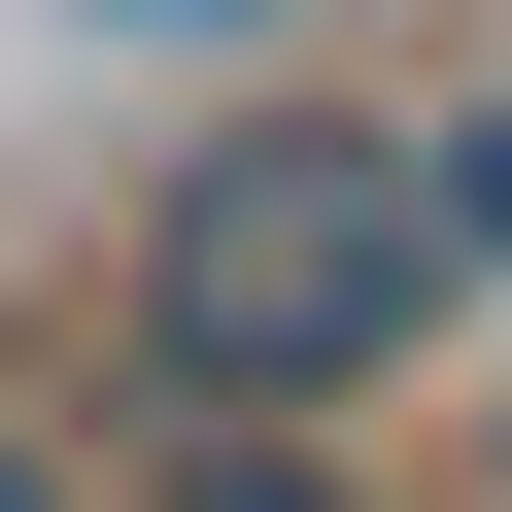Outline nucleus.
<instances>
[{"mask_svg": "<svg viewBox=\"0 0 512 512\" xmlns=\"http://www.w3.org/2000/svg\"><path fill=\"white\" fill-rule=\"evenodd\" d=\"M478 308V239L410 171V103H205L137 171V410H410Z\"/></svg>", "mask_w": 512, "mask_h": 512, "instance_id": "obj_1", "label": "nucleus"}, {"mask_svg": "<svg viewBox=\"0 0 512 512\" xmlns=\"http://www.w3.org/2000/svg\"><path fill=\"white\" fill-rule=\"evenodd\" d=\"M0 512H103V478H69V444H35V410H0Z\"/></svg>", "mask_w": 512, "mask_h": 512, "instance_id": "obj_4", "label": "nucleus"}, {"mask_svg": "<svg viewBox=\"0 0 512 512\" xmlns=\"http://www.w3.org/2000/svg\"><path fill=\"white\" fill-rule=\"evenodd\" d=\"M69 35H274V0H69Z\"/></svg>", "mask_w": 512, "mask_h": 512, "instance_id": "obj_3", "label": "nucleus"}, {"mask_svg": "<svg viewBox=\"0 0 512 512\" xmlns=\"http://www.w3.org/2000/svg\"><path fill=\"white\" fill-rule=\"evenodd\" d=\"M103 512H376V444L342 410H171V478H103Z\"/></svg>", "mask_w": 512, "mask_h": 512, "instance_id": "obj_2", "label": "nucleus"}]
</instances>
